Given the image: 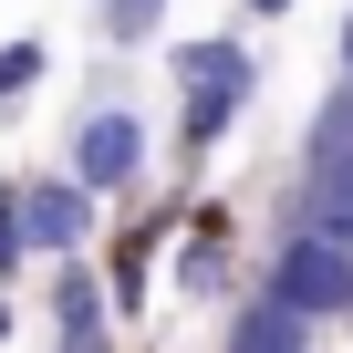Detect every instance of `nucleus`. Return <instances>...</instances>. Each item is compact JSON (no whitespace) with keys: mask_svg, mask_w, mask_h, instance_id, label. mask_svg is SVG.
Returning a JSON list of instances; mask_svg holds the SVG:
<instances>
[{"mask_svg":"<svg viewBox=\"0 0 353 353\" xmlns=\"http://www.w3.org/2000/svg\"><path fill=\"white\" fill-rule=\"evenodd\" d=\"M42 322H52V353H125V322H114V301H104V270H94V260H63V270H52Z\"/></svg>","mask_w":353,"mask_h":353,"instance_id":"39448f33","label":"nucleus"},{"mask_svg":"<svg viewBox=\"0 0 353 353\" xmlns=\"http://www.w3.org/2000/svg\"><path fill=\"white\" fill-rule=\"evenodd\" d=\"M11 188H21V239H32V260H83L94 250V219H104V198H83L73 188V176L52 166V176H11Z\"/></svg>","mask_w":353,"mask_h":353,"instance_id":"20e7f679","label":"nucleus"},{"mask_svg":"<svg viewBox=\"0 0 353 353\" xmlns=\"http://www.w3.org/2000/svg\"><path fill=\"white\" fill-rule=\"evenodd\" d=\"M229 239H239V219H229V208H198V219H188V250H176V281H188L198 301H208V291L229 281Z\"/></svg>","mask_w":353,"mask_h":353,"instance_id":"0eeeda50","label":"nucleus"},{"mask_svg":"<svg viewBox=\"0 0 353 353\" xmlns=\"http://www.w3.org/2000/svg\"><path fill=\"white\" fill-rule=\"evenodd\" d=\"M260 291L291 301V312H312L322 332H353V239L291 219V229L270 239V260H260Z\"/></svg>","mask_w":353,"mask_h":353,"instance_id":"f03ea898","label":"nucleus"},{"mask_svg":"<svg viewBox=\"0 0 353 353\" xmlns=\"http://www.w3.org/2000/svg\"><path fill=\"white\" fill-rule=\"evenodd\" d=\"M145 156H156V125L135 114V104H94V114H73V135H63V176L83 198H135L145 188Z\"/></svg>","mask_w":353,"mask_h":353,"instance_id":"7ed1b4c3","label":"nucleus"},{"mask_svg":"<svg viewBox=\"0 0 353 353\" xmlns=\"http://www.w3.org/2000/svg\"><path fill=\"white\" fill-rule=\"evenodd\" d=\"M166 83H176V145H188V156H219V135L260 104V52H250L239 32L176 42V52H166Z\"/></svg>","mask_w":353,"mask_h":353,"instance_id":"f257e3e1","label":"nucleus"},{"mask_svg":"<svg viewBox=\"0 0 353 353\" xmlns=\"http://www.w3.org/2000/svg\"><path fill=\"white\" fill-rule=\"evenodd\" d=\"M21 270H32V239H21V188L0 176V291H11Z\"/></svg>","mask_w":353,"mask_h":353,"instance_id":"9d476101","label":"nucleus"},{"mask_svg":"<svg viewBox=\"0 0 353 353\" xmlns=\"http://www.w3.org/2000/svg\"><path fill=\"white\" fill-rule=\"evenodd\" d=\"M332 332L312 322V312H291V301H270V291H239L229 301V332H219V353H322Z\"/></svg>","mask_w":353,"mask_h":353,"instance_id":"423d86ee","label":"nucleus"},{"mask_svg":"<svg viewBox=\"0 0 353 353\" xmlns=\"http://www.w3.org/2000/svg\"><path fill=\"white\" fill-rule=\"evenodd\" d=\"M94 32H104L114 52H145V42L166 32V0H94Z\"/></svg>","mask_w":353,"mask_h":353,"instance_id":"1a4fd4ad","label":"nucleus"},{"mask_svg":"<svg viewBox=\"0 0 353 353\" xmlns=\"http://www.w3.org/2000/svg\"><path fill=\"white\" fill-rule=\"evenodd\" d=\"M239 11H250V21H281V11H291V0H239Z\"/></svg>","mask_w":353,"mask_h":353,"instance_id":"f8f14e48","label":"nucleus"},{"mask_svg":"<svg viewBox=\"0 0 353 353\" xmlns=\"http://www.w3.org/2000/svg\"><path fill=\"white\" fill-rule=\"evenodd\" d=\"M332 83L353 94V0H343V32H332Z\"/></svg>","mask_w":353,"mask_h":353,"instance_id":"9b49d317","label":"nucleus"},{"mask_svg":"<svg viewBox=\"0 0 353 353\" xmlns=\"http://www.w3.org/2000/svg\"><path fill=\"white\" fill-rule=\"evenodd\" d=\"M42 73H52V42H42V32H11V42H0V114L32 104V94H42Z\"/></svg>","mask_w":353,"mask_h":353,"instance_id":"6e6552de","label":"nucleus"}]
</instances>
